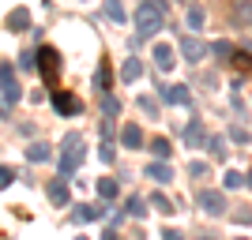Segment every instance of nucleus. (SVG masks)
Returning a JSON list of instances; mask_svg holds the SVG:
<instances>
[{
	"mask_svg": "<svg viewBox=\"0 0 252 240\" xmlns=\"http://www.w3.org/2000/svg\"><path fill=\"white\" fill-rule=\"evenodd\" d=\"M83 139H79V132H68V135H64V154H61V161H57V169H61L64 177H68V173H75V169H79V161H83Z\"/></svg>",
	"mask_w": 252,
	"mask_h": 240,
	"instance_id": "obj_1",
	"label": "nucleus"
},
{
	"mask_svg": "<svg viewBox=\"0 0 252 240\" xmlns=\"http://www.w3.org/2000/svg\"><path fill=\"white\" fill-rule=\"evenodd\" d=\"M162 19H166V15H158V11L147 4V0H143V4L136 8V27H139V38H151V34H158V30H162Z\"/></svg>",
	"mask_w": 252,
	"mask_h": 240,
	"instance_id": "obj_2",
	"label": "nucleus"
},
{
	"mask_svg": "<svg viewBox=\"0 0 252 240\" xmlns=\"http://www.w3.org/2000/svg\"><path fill=\"white\" fill-rule=\"evenodd\" d=\"M200 207H203V214H207V218H222V214H226V195H222L219 188H203L200 191Z\"/></svg>",
	"mask_w": 252,
	"mask_h": 240,
	"instance_id": "obj_3",
	"label": "nucleus"
},
{
	"mask_svg": "<svg viewBox=\"0 0 252 240\" xmlns=\"http://www.w3.org/2000/svg\"><path fill=\"white\" fill-rule=\"evenodd\" d=\"M38 72L45 75V83H53L57 72H61V53L49 49V45H42V49H38Z\"/></svg>",
	"mask_w": 252,
	"mask_h": 240,
	"instance_id": "obj_4",
	"label": "nucleus"
},
{
	"mask_svg": "<svg viewBox=\"0 0 252 240\" xmlns=\"http://www.w3.org/2000/svg\"><path fill=\"white\" fill-rule=\"evenodd\" d=\"M0 94H4V105H15L19 102V83H15V72H11V64H0Z\"/></svg>",
	"mask_w": 252,
	"mask_h": 240,
	"instance_id": "obj_5",
	"label": "nucleus"
},
{
	"mask_svg": "<svg viewBox=\"0 0 252 240\" xmlns=\"http://www.w3.org/2000/svg\"><path fill=\"white\" fill-rule=\"evenodd\" d=\"M53 109H57V113H64V116H75L83 105H79V98H75V94H68V90H57V94H53Z\"/></svg>",
	"mask_w": 252,
	"mask_h": 240,
	"instance_id": "obj_6",
	"label": "nucleus"
},
{
	"mask_svg": "<svg viewBox=\"0 0 252 240\" xmlns=\"http://www.w3.org/2000/svg\"><path fill=\"white\" fill-rule=\"evenodd\" d=\"M177 45H181V53H185V60H189V64H200L203 56H207V45L196 42V38H181Z\"/></svg>",
	"mask_w": 252,
	"mask_h": 240,
	"instance_id": "obj_7",
	"label": "nucleus"
},
{
	"mask_svg": "<svg viewBox=\"0 0 252 240\" xmlns=\"http://www.w3.org/2000/svg\"><path fill=\"white\" fill-rule=\"evenodd\" d=\"M162 102H169V105H189V102H192V94H189V86L169 83V86H162Z\"/></svg>",
	"mask_w": 252,
	"mask_h": 240,
	"instance_id": "obj_8",
	"label": "nucleus"
},
{
	"mask_svg": "<svg viewBox=\"0 0 252 240\" xmlns=\"http://www.w3.org/2000/svg\"><path fill=\"white\" fill-rule=\"evenodd\" d=\"M98 218H105V210L98 207V203H83V207H75V214H72V221H79V225L98 221Z\"/></svg>",
	"mask_w": 252,
	"mask_h": 240,
	"instance_id": "obj_9",
	"label": "nucleus"
},
{
	"mask_svg": "<svg viewBox=\"0 0 252 240\" xmlns=\"http://www.w3.org/2000/svg\"><path fill=\"white\" fill-rule=\"evenodd\" d=\"M45 195H49V203H57V207H68L72 191H68V184H64V180H53L49 188H45Z\"/></svg>",
	"mask_w": 252,
	"mask_h": 240,
	"instance_id": "obj_10",
	"label": "nucleus"
},
{
	"mask_svg": "<svg viewBox=\"0 0 252 240\" xmlns=\"http://www.w3.org/2000/svg\"><path fill=\"white\" fill-rule=\"evenodd\" d=\"M173 64H177V60H173V45H166V42L155 45V68H158V72H169Z\"/></svg>",
	"mask_w": 252,
	"mask_h": 240,
	"instance_id": "obj_11",
	"label": "nucleus"
},
{
	"mask_svg": "<svg viewBox=\"0 0 252 240\" xmlns=\"http://www.w3.org/2000/svg\"><path fill=\"white\" fill-rule=\"evenodd\" d=\"M185 143L189 146H207V132H203L200 120H192V124L185 128Z\"/></svg>",
	"mask_w": 252,
	"mask_h": 240,
	"instance_id": "obj_12",
	"label": "nucleus"
},
{
	"mask_svg": "<svg viewBox=\"0 0 252 240\" xmlns=\"http://www.w3.org/2000/svg\"><path fill=\"white\" fill-rule=\"evenodd\" d=\"M121 143H125L128 150H139V146H143V132H139V124H125V132H121Z\"/></svg>",
	"mask_w": 252,
	"mask_h": 240,
	"instance_id": "obj_13",
	"label": "nucleus"
},
{
	"mask_svg": "<svg viewBox=\"0 0 252 240\" xmlns=\"http://www.w3.org/2000/svg\"><path fill=\"white\" fill-rule=\"evenodd\" d=\"M27 158H31L34 165H42V161H49V158H53V146L49 143H31V146H27Z\"/></svg>",
	"mask_w": 252,
	"mask_h": 240,
	"instance_id": "obj_14",
	"label": "nucleus"
},
{
	"mask_svg": "<svg viewBox=\"0 0 252 240\" xmlns=\"http://www.w3.org/2000/svg\"><path fill=\"white\" fill-rule=\"evenodd\" d=\"M147 177L158 180V184H169V180H173V169H169L166 161H151V165H147Z\"/></svg>",
	"mask_w": 252,
	"mask_h": 240,
	"instance_id": "obj_15",
	"label": "nucleus"
},
{
	"mask_svg": "<svg viewBox=\"0 0 252 240\" xmlns=\"http://www.w3.org/2000/svg\"><path fill=\"white\" fill-rule=\"evenodd\" d=\"M27 27H31V11L27 8L8 11V30H27Z\"/></svg>",
	"mask_w": 252,
	"mask_h": 240,
	"instance_id": "obj_16",
	"label": "nucleus"
},
{
	"mask_svg": "<svg viewBox=\"0 0 252 240\" xmlns=\"http://www.w3.org/2000/svg\"><path fill=\"white\" fill-rule=\"evenodd\" d=\"M139 75H143V64H139L136 56H128V60L121 64V79H125V83H136Z\"/></svg>",
	"mask_w": 252,
	"mask_h": 240,
	"instance_id": "obj_17",
	"label": "nucleus"
},
{
	"mask_svg": "<svg viewBox=\"0 0 252 240\" xmlns=\"http://www.w3.org/2000/svg\"><path fill=\"white\" fill-rule=\"evenodd\" d=\"M117 191H121V184H117L113 177H102V180H98V195H102L105 203H113V199H117Z\"/></svg>",
	"mask_w": 252,
	"mask_h": 240,
	"instance_id": "obj_18",
	"label": "nucleus"
},
{
	"mask_svg": "<svg viewBox=\"0 0 252 240\" xmlns=\"http://www.w3.org/2000/svg\"><path fill=\"white\" fill-rule=\"evenodd\" d=\"M147 203H151V199L132 195V199H128V207H125V214H132V218H147Z\"/></svg>",
	"mask_w": 252,
	"mask_h": 240,
	"instance_id": "obj_19",
	"label": "nucleus"
},
{
	"mask_svg": "<svg viewBox=\"0 0 252 240\" xmlns=\"http://www.w3.org/2000/svg\"><path fill=\"white\" fill-rule=\"evenodd\" d=\"M233 19L241 23V27H252V0H237V8H233Z\"/></svg>",
	"mask_w": 252,
	"mask_h": 240,
	"instance_id": "obj_20",
	"label": "nucleus"
},
{
	"mask_svg": "<svg viewBox=\"0 0 252 240\" xmlns=\"http://www.w3.org/2000/svg\"><path fill=\"white\" fill-rule=\"evenodd\" d=\"M102 11H105V19L125 23V4H121V0H105V4H102Z\"/></svg>",
	"mask_w": 252,
	"mask_h": 240,
	"instance_id": "obj_21",
	"label": "nucleus"
},
{
	"mask_svg": "<svg viewBox=\"0 0 252 240\" xmlns=\"http://www.w3.org/2000/svg\"><path fill=\"white\" fill-rule=\"evenodd\" d=\"M245 184H249V177H245V173H237V169H230V173H226V180H222V188H226V191H237V188H245Z\"/></svg>",
	"mask_w": 252,
	"mask_h": 240,
	"instance_id": "obj_22",
	"label": "nucleus"
},
{
	"mask_svg": "<svg viewBox=\"0 0 252 240\" xmlns=\"http://www.w3.org/2000/svg\"><path fill=\"white\" fill-rule=\"evenodd\" d=\"M151 154H155V161H166V158L173 154L169 139H151Z\"/></svg>",
	"mask_w": 252,
	"mask_h": 240,
	"instance_id": "obj_23",
	"label": "nucleus"
},
{
	"mask_svg": "<svg viewBox=\"0 0 252 240\" xmlns=\"http://www.w3.org/2000/svg\"><path fill=\"white\" fill-rule=\"evenodd\" d=\"M185 19H189V30H203V23H207V15H203V8H200V4H192Z\"/></svg>",
	"mask_w": 252,
	"mask_h": 240,
	"instance_id": "obj_24",
	"label": "nucleus"
},
{
	"mask_svg": "<svg viewBox=\"0 0 252 240\" xmlns=\"http://www.w3.org/2000/svg\"><path fill=\"white\" fill-rule=\"evenodd\" d=\"M151 207H155L158 214H173V210H177V207H173V203H169L166 195H162V191H151Z\"/></svg>",
	"mask_w": 252,
	"mask_h": 240,
	"instance_id": "obj_25",
	"label": "nucleus"
},
{
	"mask_svg": "<svg viewBox=\"0 0 252 240\" xmlns=\"http://www.w3.org/2000/svg\"><path fill=\"white\" fill-rule=\"evenodd\" d=\"M207 146H211V158L226 161V154H230V150H226V139H222V135H211V139H207Z\"/></svg>",
	"mask_w": 252,
	"mask_h": 240,
	"instance_id": "obj_26",
	"label": "nucleus"
},
{
	"mask_svg": "<svg viewBox=\"0 0 252 240\" xmlns=\"http://www.w3.org/2000/svg\"><path fill=\"white\" fill-rule=\"evenodd\" d=\"M102 113H105V120H113V116H121V102H117L113 94H105V98H102Z\"/></svg>",
	"mask_w": 252,
	"mask_h": 240,
	"instance_id": "obj_27",
	"label": "nucleus"
},
{
	"mask_svg": "<svg viewBox=\"0 0 252 240\" xmlns=\"http://www.w3.org/2000/svg\"><path fill=\"white\" fill-rule=\"evenodd\" d=\"M139 109L151 116V120H158V102L155 98H147V94H139Z\"/></svg>",
	"mask_w": 252,
	"mask_h": 240,
	"instance_id": "obj_28",
	"label": "nucleus"
},
{
	"mask_svg": "<svg viewBox=\"0 0 252 240\" xmlns=\"http://www.w3.org/2000/svg\"><path fill=\"white\" fill-rule=\"evenodd\" d=\"M189 173H192V177H207V180H211L207 161H200V158H196V161H189Z\"/></svg>",
	"mask_w": 252,
	"mask_h": 240,
	"instance_id": "obj_29",
	"label": "nucleus"
},
{
	"mask_svg": "<svg viewBox=\"0 0 252 240\" xmlns=\"http://www.w3.org/2000/svg\"><path fill=\"white\" fill-rule=\"evenodd\" d=\"M211 53L226 60V56H233V42H215V45H211Z\"/></svg>",
	"mask_w": 252,
	"mask_h": 240,
	"instance_id": "obj_30",
	"label": "nucleus"
},
{
	"mask_svg": "<svg viewBox=\"0 0 252 240\" xmlns=\"http://www.w3.org/2000/svg\"><path fill=\"white\" fill-rule=\"evenodd\" d=\"M11 180H15V169H11V165H0V191L8 188Z\"/></svg>",
	"mask_w": 252,
	"mask_h": 240,
	"instance_id": "obj_31",
	"label": "nucleus"
},
{
	"mask_svg": "<svg viewBox=\"0 0 252 240\" xmlns=\"http://www.w3.org/2000/svg\"><path fill=\"white\" fill-rule=\"evenodd\" d=\"M98 158H102V161H105V165H113V143H102V146H98Z\"/></svg>",
	"mask_w": 252,
	"mask_h": 240,
	"instance_id": "obj_32",
	"label": "nucleus"
},
{
	"mask_svg": "<svg viewBox=\"0 0 252 240\" xmlns=\"http://www.w3.org/2000/svg\"><path fill=\"white\" fill-rule=\"evenodd\" d=\"M233 221L249 225V221H252V207H237V210H233Z\"/></svg>",
	"mask_w": 252,
	"mask_h": 240,
	"instance_id": "obj_33",
	"label": "nucleus"
},
{
	"mask_svg": "<svg viewBox=\"0 0 252 240\" xmlns=\"http://www.w3.org/2000/svg\"><path fill=\"white\" fill-rule=\"evenodd\" d=\"M147 4L158 11V15H166V11H169V0H147Z\"/></svg>",
	"mask_w": 252,
	"mask_h": 240,
	"instance_id": "obj_34",
	"label": "nucleus"
},
{
	"mask_svg": "<svg viewBox=\"0 0 252 240\" xmlns=\"http://www.w3.org/2000/svg\"><path fill=\"white\" fill-rule=\"evenodd\" d=\"M230 139H237V143H249V132H245V128H230Z\"/></svg>",
	"mask_w": 252,
	"mask_h": 240,
	"instance_id": "obj_35",
	"label": "nucleus"
},
{
	"mask_svg": "<svg viewBox=\"0 0 252 240\" xmlns=\"http://www.w3.org/2000/svg\"><path fill=\"white\" fill-rule=\"evenodd\" d=\"M109 83V72H105V68H98V75H94V86H105Z\"/></svg>",
	"mask_w": 252,
	"mask_h": 240,
	"instance_id": "obj_36",
	"label": "nucleus"
},
{
	"mask_svg": "<svg viewBox=\"0 0 252 240\" xmlns=\"http://www.w3.org/2000/svg\"><path fill=\"white\" fill-rule=\"evenodd\" d=\"M162 240H185V237H181V229H162Z\"/></svg>",
	"mask_w": 252,
	"mask_h": 240,
	"instance_id": "obj_37",
	"label": "nucleus"
},
{
	"mask_svg": "<svg viewBox=\"0 0 252 240\" xmlns=\"http://www.w3.org/2000/svg\"><path fill=\"white\" fill-rule=\"evenodd\" d=\"M102 240H121V237H117V229H113V225H109V229L102 233Z\"/></svg>",
	"mask_w": 252,
	"mask_h": 240,
	"instance_id": "obj_38",
	"label": "nucleus"
},
{
	"mask_svg": "<svg viewBox=\"0 0 252 240\" xmlns=\"http://www.w3.org/2000/svg\"><path fill=\"white\" fill-rule=\"evenodd\" d=\"M245 177H249V188H252V169H249V173H245Z\"/></svg>",
	"mask_w": 252,
	"mask_h": 240,
	"instance_id": "obj_39",
	"label": "nucleus"
},
{
	"mask_svg": "<svg viewBox=\"0 0 252 240\" xmlns=\"http://www.w3.org/2000/svg\"><path fill=\"white\" fill-rule=\"evenodd\" d=\"M237 240H249V237H237Z\"/></svg>",
	"mask_w": 252,
	"mask_h": 240,
	"instance_id": "obj_40",
	"label": "nucleus"
},
{
	"mask_svg": "<svg viewBox=\"0 0 252 240\" xmlns=\"http://www.w3.org/2000/svg\"><path fill=\"white\" fill-rule=\"evenodd\" d=\"M203 240H215V237H203Z\"/></svg>",
	"mask_w": 252,
	"mask_h": 240,
	"instance_id": "obj_41",
	"label": "nucleus"
},
{
	"mask_svg": "<svg viewBox=\"0 0 252 240\" xmlns=\"http://www.w3.org/2000/svg\"><path fill=\"white\" fill-rule=\"evenodd\" d=\"M185 4H192V0H185Z\"/></svg>",
	"mask_w": 252,
	"mask_h": 240,
	"instance_id": "obj_42",
	"label": "nucleus"
},
{
	"mask_svg": "<svg viewBox=\"0 0 252 240\" xmlns=\"http://www.w3.org/2000/svg\"><path fill=\"white\" fill-rule=\"evenodd\" d=\"M79 240H87V237H79Z\"/></svg>",
	"mask_w": 252,
	"mask_h": 240,
	"instance_id": "obj_43",
	"label": "nucleus"
}]
</instances>
